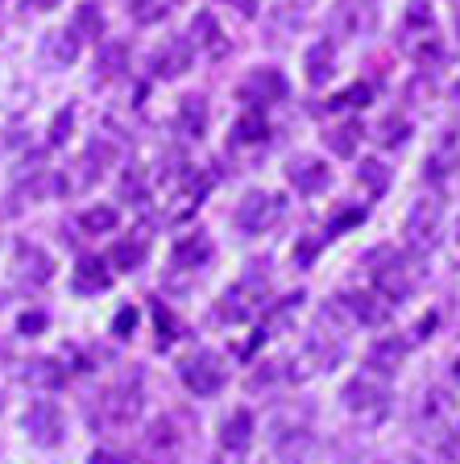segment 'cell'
<instances>
[{"mask_svg":"<svg viewBox=\"0 0 460 464\" xmlns=\"http://www.w3.org/2000/svg\"><path fill=\"white\" fill-rule=\"evenodd\" d=\"M406 340L403 336H382L374 348H369V357H365V365H369V373H377V377H390V373H398V365L406 361Z\"/></svg>","mask_w":460,"mask_h":464,"instance_id":"cell-15","label":"cell"},{"mask_svg":"<svg viewBox=\"0 0 460 464\" xmlns=\"http://www.w3.org/2000/svg\"><path fill=\"white\" fill-rule=\"evenodd\" d=\"M299 307H303V295H287V299H279L274 307H266V311H261V332H266V336L287 332L290 324H295Z\"/></svg>","mask_w":460,"mask_h":464,"instance_id":"cell-22","label":"cell"},{"mask_svg":"<svg viewBox=\"0 0 460 464\" xmlns=\"http://www.w3.org/2000/svg\"><path fill=\"white\" fill-rule=\"evenodd\" d=\"M357 179H361V183L369 187V195H382L386 187H390V170H386L382 162H374V158L357 166Z\"/></svg>","mask_w":460,"mask_h":464,"instance_id":"cell-36","label":"cell"},{"mask_svg":"<svg viewBox=\"0 0 460 464\" xmlns=\"http://www.w3.org/2000/svg\"><path fill=\"white\" fill-rule=\"evenodd\" d=\"M324 141H328V150H332L336 158H353L357 141H361V129L357 125H336V129H328L324 133Z\"/></svg>","mask_w":460,"mask_h":464,"instance_id":"cell-31","label":"cell"},{"mask_svg":"<svg viewBox=\"0 0 460 464\" xmlns=\"http://www.w3.org/2000/svg\"><path fill=\"white\" fill-rule=\"evenodd\" d=\"M423 253H403V249H390V245H382V249L369 253V278H374L377 295H382L386 303H406L419 290L423 282V266H419Z\"/></svg>","mask_w":460,"mask_h":464,"instance_id":"cell-1","label":"cell"},{"mask_svg":"<svg viewBox=\"0 0 460 464\" xmlns=\"http://www.w3.org/2000/svg\"><path fill=\"white\" fill-rule=\"evenodd\" d=\"M38 5H54V0H38Z\"/></svg>","mask_w":460,"mask_h":464,"instance_id":"cell-54","label":"cell"},{"mask_svg":"<svg viewBox=\"0 0 460 464\" xmlns=\"http://www.w3.org/2000/svg\"><path fill=\"white\" fill-rule=\"evenodd\" d=\"M208 261H211V237H203V232L182 237V241L174 245V266H179V270H203Z\"/></svg>","mask_w":460,"mask_h":464,"instance_id":"cell-21","label":"cell"},{"mask_svg":"<svg viewBox=\"0 0 460 464\" xmlns=\"http://www.w3.org/2000/svg\"><path fill=\"white\" fill-rule=\"evenodd\" d=\"M232 5H237V9L245 13V17H253V13H258V5H253V0H232Z\"/></svg>","mask_w":460,"mask_h":464,"instance_id":"cell-49","label":"cell"},{"mask_svg":"<svg viewBox=\"0 0 460 464\" xmlns=\"http://www.w3.org/2000/svg\"><path fill=\"white\" fill-rule=\"evenodd\" d=\"M153 324H158V344H162V348H171L179 332H174V315H171V311L162 307V303L153 307Z\"/></svg>","mask_w":460,"mask_h":464,"instance_id":"cell-39","label":"cell"},{"mask_svg":"<svg viewBox=\"0 0 460 464\" xmlns=\"http://www.w3.org/2000/svg\"><path fill=\"white\" fill-rule=\"evenodd\" d=\"M191 46L203 50L208 58H224V54H229V38L220 34V21L211 17V13H195V21H191Z\"/></svg>","mask_w":460,"mask_h":464,"instance_id":"cell-17","label":"cell"},{"mask_svg":"<svg viewBox=\"0 0 460 464\" xmlns=\"http://www.w3.org/2000/svg\"><path fill=\"white\" fill-rule=\"evenodd\" d=\"M345 406L361 423H377L390 411V390H386V382L377 373H361L345 386Z\"/></svg>","mask_w":460,"mask_h":464,"instance_id":"cell-5","label":"cell"},{"mask_svg":"<svg viewBox=\"0 0 460 464\" xmlns=\"http://www.w3.org/2000/svg\"><path fill=\"white\" fill-rule=\"evenodd\" d=\"M365 104H369V83H353L348 92H340L332 100V108H365Z\"/></svg>","mask_w":460,"mask_h":464,"instance_id":"cell-40","label":"cell"},{"mask_svg":"<svg viewBox=\"0 0 460 464\" xmlns=\"http://www.w3.org/2000/svg\"><path fill=\"white\" fill-rule=\"evenodd\" d=\"M75 295H100V290L113 286V270H108V261L100 257H83L75 266V278H71Z\"/></svg>","mask_w":460,"mask_h":464,"instance_id":"cell-19","label":"cell"},{"mask_svg":"<svg viewBox=\"0 0 460 464\" xmlns=\"http://www.w3.org/2000/svg\"><path fill=\"white\" fill-rule=\"evenodd\" d=\"M266 133H269L266 116L253 108V112H245L237 125H232V145H261V141H266Z\"/></svg>","mask_w":460,"mask_h":464,"instance_id":"cell-29","label":"cell"},{"mask_svg":"<svg viewBox=\"0 0 460 464\" xmlns=\"http://www.w3.org/2000/svg\"><path fill=\"white\" fill-rule=\"evenodd\" d=\"M403 50L415 63H440L444 42L436 34V25H403Z\"/></svg>","mask_w":460,"mask_h":464,"instance_id":"cell-14","label":"cell"},{"mask_svg":"<svg viewBox=\"0 0 460 464\" xmlns=\"http://www.w3.org/2000/svg\"><path fill=\"white\" fill-rule=\"evenodd\" d=\"M406 133H411V125H406V121H394V116H390V121H382V129H377L374 137L382 145H403Z\"/></svg>","mask_w":460,"mask_h":464,"instance_id":"cell-38","label":"cell"},{"mask_svg":"<svg viewBox=\"0 0 460 464\" xmlns=\"http://www.w3.org/2000/svg\"><path fill=\"white\" fill-rule=\"evenodd\" d=\"M456 257H460V224H456Z\"/></svg>","mask_w":460,"mask_h":464,"instance_id":"cell-53","label":"cell"},{"mask_svg":"<svg viewBox=\"0 0 460 464\" xmlns=\"http://www.w3.org/2000/svg\"><path fill=\"white\" fill-rule=\"evenodd\" d=\"M145 249H150V241L145 237H129V241H116L113 253H108V261H113L116 270H137L145 261Z\"/></svg>","mask_w":460,"mask_h":464,"instance_id":"cell-28","label":"cell"},{"mask_svg":"<svg viewBox=\"0 0 460 464\" xmlns=\"http://www.w3.org/2000/svg\"><path fill=\"white\" fill-rule=\"evenodd\" d=\"M108 162H113V145L108 141H92L87 145V154H83V183H92V179H100V174L108 170Z\"/></svg>","mask_w":460,"mask_h":464,"instance_id":"cell-32","label":"cell"},{"mask_svg":"<svg viewBox=\"0 0 460 464\" xmlns=\"http://www.w3.org/2000/svg\"><path fill=\"white\" fill-rule=\"evenodd\" d=\"M133 328H137V307H121L116 311V319H113V336L129 340L133 336Z\"/></svg>","mask_w":460,"mask_h":464,"instance_id":"cell-41","label":"cell"},{"mask_svg":"<svg viewBox=\"0 0 460 464\" xmlns=\"http://www.w3.org/2000/svg\"><path fill=\"white\" fill-rule=\"evenodd\" d=\"M17 266H21V274H25L29 282H46L50 274H54V270H50V257H46V253H42L38 245H25V241L17 245Z\"/></svg>","mask_w":460,"mask_h":464,"instance_id":"cell-27","label":"cell"},{"mask_svg":"<svg viewBox=\"0 0 460 464\" xmlns=\"http://www.w3.org/2000/svg\"><path fill=\"white\" fill-rule=\"evenodd\" d=\"M390 464H432V460H427V456H398V460H390Z\"/></svg>","mask_w":460,"mask_h":464,"instance_id":"cell-48","label":"cell"},{"mask_svg":"<svg viewBox=\"0 0 460 464\" xmlns=\"http://www.w3.org/2000/svg\"><path fill=\"white\" fill-rule=\"evenodd\" d=\"M456 92H460V87H456Z\"/></svg>","mask_w":460,"mask_h":464,"instance_id":"cell-57","label":"cell"},{"mask_svg":"<svg viewBox=\"0 0 460 464\" xmlns=\"http://www.w3.org/2000/svg\"><path fill=\"white\" fill-rule=\"evenodd\" d=\"M71 125H75V112H63V116H54V125H50V145H63L71 137Z\"/></svg>","mask_w":460,"mask_h":464,"instance_id":"cell-42","label":"cell"},{"mask_svg":"<svg viewBox=\"0 0 460 464\" xmlns=\"http://www.w3.org/2000/svg\"><path fill=\"white\" fill-rule=\"evenodd\" d=\"M440 224H444V203L440 195H423L419 203L411 208V216H406V249L411 253H427L436 249V241H440Z\"/></svg>","mask_w":460,"mask_h":464,"instance_id":"cell-6","label":"cell"},{"mask_svg":"<svg viewBox=\"0 0 460 464\" xmlns=\"http://www.w3.org/2000/svg\"><path fill=\"white\" fill-rule=\"evenodd\" d=\"M208 464H229V456H216V460H208Z\"/></svg>","mask_w":460,"mask_h":464,"instance_id":"cell-51","label":"cell"},{"mask_svg":"<svg viewBox=\"0 0 460 464\" xmlns=\"http://www.w3.org/2000/svg\"><path fill=\"white\" fill-rule=\"evenodd\" d=\"M63 365L58 361H29L25 369V382H34V386H63Z\"/></svg>","mask_w":460,"mask_h":464,"instance_id":"cell-34","label":"cell"},{"mask_svg":"<svg viewBox=\"0 0 460 464\" xmlns=\"http://www.w3.org/2000/svg\"><path fill=\"white\" fill-rule=\"evenodd\" d=\"M191 58H195L191 38H171L166 46L153 50V75H162V79H179V75H187Z\"/></svg>","mask_w":460,"mask_h":464,"instance_id":"cell-12","label":"cell"},{"mask_svg":"<svg viewBox=\"0 0 460 464\" xmlns=\"http://www.w3.org/2000/svg\"><path fill=\"white\" fill-rule=\"evenodd\" d=\"M452 419H456V398H452V390L436 386L427 390V394L419 398V406H415V427H419L423 435H444L452 431Z\"/></svg>","mask_w":460,"mask_h":464,"instance_id":"cell-9","label":"cell"},{"mask_svg":"<svg viewBox=\"0 0 460 464\" xmlns=\"http://www.w3.org/2000/svg\"><path fill=\"white\" fill-rule=\"evenodd\" d=\"M166 13H171V0H142V5H133V17L142 21V25H153V21H162Z\"/></svg>","mask_w":460,"mask_h":464,"instance_id":"cell-37","label":"cell"},{"mask_svg":"<svg viewBox=\"0 0 460 464\" xmlns=\"http://www.w3.org/2000/svg\"><path fill=\"white\" fill-rule=\"evenodd\" d=\"M456 25H460V17H456Z\"/></svg>","mask_w":460,"mask_h":464,"instance_id":"cell-56","label":"cell"},{"mask_svg":"<svg viewBox=\"0 0 460 464\" xmlns=\"http://www.w3.org/2000/svg\"><path fill=\"white\" fill-rule=\"evenodd\" d=\"M361 220H365V212H345V216H340V220L332 224V228H328V237H336V232H340V228H348V224H361Z\"/></svg>","mask_w":460,"mask_h":464,"instance_id":"cell-46","label":"cell"},{"mask_svg":"<svg viewBox=\"0 0 460 464\" xmlns=\"http://www.w3.org/2000/svg\"><path fill=\"white\" fill-rule=\"evenodd\" d=\"M390 307L377 290H353V295H340L332 307H324V319H340L345 328H382L390 319Z\"/></svg>","mask_w":460,"mask_h":464,"instance_id":"cell-3","label":"cell"},{"mask_svg":"<svg viewBox=\"0 0 460 464\" xmlns=\"http://www.w3.org/2000/svg\"><path fill=\"white\" fill-rule=\"evenodd\" d=\"M25 431H29L34 444L58 448L63 444V435H67V419H63V411H58L50 398H38V402L25 411Z\"/></svg>","mask_w":460,"mask_h":464,"instance_id":"cell-10","label":"cell"},{"mask_svg":"<svg viewBox=\"0 0 460 464\" xmlns=\"http://www.w3.org/2000/svg\"><path fill=\"white\" fill-rule=\"evenodd\" d=\"M79 228L92 232V237H100V232H113L116 228V208H87V212L79 216Z\"/></svg>","mask_w":460,"mask_h":464,"instance_id":"cell-35","label":"cell"},{"mask_svg":"<svg viewBox=\"0 0 460 464\" xmlns=\"http://www.w3.org/2000/svg\"><path fill=\"white\" fill-rule=\"evenodd\" d=\"M287 96V79L279 75V71H253L250 79H245V87H240V100H250L253 108L258 104H274V100Z\"/></svg>","mask_w":460,"mask_h":464,"instance_id":"cell-16","label":"cell"},{"mask_svg":"<svg viewBox=\"0 0 460 464\" xmlns=\"http://www.w3.org/2000/svg\"><path fill=\"white\" fill-rule=\"evenodd\" d=\"M456 166H460V137H456V129H448V133L440 137V145H436V154L427 158V174L444 179V174H452Z\"/></svg>","mask_w":460,"mask_h":464,"instance_id":"cell-25","label":"cell"},{"mask_svg":"<svg viewBox=\"0 0 460 464\" xmlns=\"http://www.w3.org/2000/svg\"><path fill=\"white\" fill-rule=\"evenodd\" d=\"M307 83L311 87H324L328 79H332V71H336V50H332V42H316V46L307 50Z\"/></svg>","mask_w":460,"mask_h":464,"instance_id":"cell-24","label":"cell"},{"mask_svg":"<svg viewBox=\"0 0 460 464\" xmlns=\"http://www.w3.org/2000/svg\"><path fill=\"white\" fill-rule=\"evenodd\" d=\"M311 448H316V440H311V431H303V427H295V431H279L282 464H307Z\"/></svg>","mask_w":460,"mask_h":464,"instance_id":"cell-26","label":"cell"},{"mask_svg":"<svg viewBox=\"0 0 460 464\" xmlns=\"http://www.w3.org/2000/svg\"><path fill=\"white\" fill-rule=\"evenodd\" d=\"M220 444H224V452H229V456L250 452V444H253V415H250V411H232V415L224 419Z\"/></svg>","mask_w":460,"mask_h":464,"instance_id":"cell-20","label":"cell"},{"mask_svg":"<svg viewBox=\"0 0 460 464\" xmlns=\"http://www.w3.org/2000/svg\"><path fill=\"white\" fill-rule=\"evenodd\" d=\"M42 58H46V67H71L79 58V34L75 29H50L42 42Z\"/></svg>","mask_w":460,"mask_h":464,"instance_id":"cell-18","label":"cell"},{"mask_svg":"<svg viewBox=\"0 0 460 464\" xmlns=\"http://www.w3.org/2000/svg\"><path fill=\"white\" fill-rule=\"evenodd\" d=\"M374 25H377L374 0H336L332 17H328V29H332L336 42L365 38V34H374Z\"/></svg>","mask_w":460,"mask_h":464,"instance_id":"cell-8","label":"cell"},{"mask_svg":"<svg viewBox=\"0 0 460 464\" xmlns=\"http://www.w3.org/2000/svg\"><path fill=\"white\" fill-rule=\"evenodd\" d=\"M142 386L137 382H121V386L104 390L96 398V411H92V427H129L142 419Z\"/></svg>","mask_w":460,"mask_h":464,"instance_id":"cell-4","label":"cell"},{"mask_svg":"<svg viewBox=\"0 0 460 464\" xmlns=\"http://www.w3.org/2000/svg\"><path fill=\"white\" fill-rule=\"evenodd\" d=\"M287 179H290L295 191L316 195L332 183V170H328V162H319V158H295V162L287 166Z\"/></svg>","mask_w":460,"mask_h":464,"instance_id":"cell-13","label":"cell"},{"mask_svg":"<svg viewBox=\"0 0 460 464\" xmlns=\"http://www.w3.org/2000/svg\"><path fill=\"white\" fill-rule=\"evenodd\" d=\"M452 373H456V382H460V357H456V365H452Z\"/></svg>","mask_w":460,"mask_h":464,"instance_id":"cell-52","label":"cell"},{"mask_svg":"<svg viewBox=\"0 0 460 464\" xmlns=\"http://www.w3.org/2000/svg\"><path fill=\"white\" fill-rule=\"evenodd\" d=\"M266 261H250V270H245V278L237 282V286L224 290V299L216 303V315L229 319V324H240V319H250L261 311V295H266L269 286V274L261 270Z\"/></svg>","mask_w":460,"mask_h":464,"instance_id":"cell-2","label":"cell"},{"mask_svg":"<svg viewBox=\"0 0 460 464\" xmlns=\"http://www.w3.org/2000/svg\"><path fill=\"white\" fill-rule=\"evenodd\" d=\"M129 5H142V0H129Z\"/></svg>","mask_w":460,"mask_h":464,"instance_id":"cell-55","label":"cell"},{"mask_svg":"<svg viewBox=\"0 0 460 464\" xmlns=\"http://www.w3.org/2000/svg\"><path fill=\"white\" fill-rule=\"evenodd\" d=\"M282 216V199L269 191H250L237 203V228L240 232H266Z\"/></svg>","mask_w":460,"mask_h":464,"instance_id":"cell-11","label":"cell"},{"mask_svg":"<svg viewBox=\"0 0 460 464\" xmlns=\"http://www.w3.org/2000/svg\"><path fill=\"white\" fill-rule=\"evenodd\" d=\"M432 328H436V315H427V319H419V336H432Z\"/></svg>","mask_w":460,"mask_h":464,"instance_id":"cell-50","label":"cell"},{"mask_svg":"<svg viewBox=\"0 0 460 464\" xmlns=\"http://www.w3.org/2000/svg\"><path fill=\"white\" fill-rule=\"evenodd\" d=\"M125 67H129V46L125 42H108V46L100 50V79L121 75Z\"/></svg>","mask_w":460,"mask_h":464,"instance_id":"cell-33","label":"cell"},{"mask_svg":"<svg viewBox=\"0 0 460 464\" xmlns=\"http://www.w3.org/2000/svg\"><path fill=\"white\" fill-rule=\"evenodd\" d=\"M179 377L195 398H216L224 390V382H229V369H224V361L216 353H195V357L182 361Z\"/></svg>","mask_w":460,"mask_h":464,"instance_id":"cell-7","label":"cell"},{"mask_svg":"<svg viewBox=\"0 0 460 464\" xmlns=\"http://www.w3.org/2000/svg\"><path fill=\"white\" fill-rule=\"evenodd\" d=\"M448 456H452V460H460V423L452 427V440H448Z\"/></svg>","mask_w":460,"mask_h":464,"instance_id":"cell-47","label":"cell"},{"mask_svg":"<svg viewBox=\"0 0 460 464\" xmlns=\"http://www.w3.org/2000/svg\"><path fill=\"white\" fill-rule=\"evenodd\" d=\"M316 249H319V241H303L295 249V266H311V257H316Z\"/></svg>","mask_w":460,"mask_h":464,"instance_id":"cell-45","label":"cell"},{"mask_svg":"<svg viewBox=\"0 0 460 464\" xmlns=\"http://www.w3.org/2000/svg\"><path fill=\"white\" fill-rule=\"evenodd\" d=\"M79 34V42L83 38H100V34H104V13H100V5L96 0H83V5H79L75 9V25H71Z\"/></svg>","mask_w":460,"mask_h":464,"instance_id":"cell-30","label":"cell"},{"mask_svg":"<svg viewBox=\"0 0 460 464\" xmlns=\"http://www.w3.org/2000/svg\"><path fill=\"white\" fill-rule=\"evenodd\" d=\"M87 464H129L125 452H113V448H96V452L87 456Z\"/></svg>","mask_w":460,"mask_h":464,"instance_id":"cell-43","label":"cell"},{"mask_svg":"<svg viewBox=\"0 0 460 464\" xmlns=\"http://www.w3.org/2000/svg\"><path fill=\"white\" fill-rule=\"evenodd\" d=\"M179 133L182 137H195V141L208 133V100H203V96H182V104H179Z\"/></svg>","mask_w":460,"mask_h":464,"instance_id":"cell-23","label":"cell"},{"mask_svg":"<svg viewBox=\"0 0 460 464\" xmlns=\"http://www.w3.org/2000/svg\"><path fill=\"white\" fill-rule=\"evenodd\" d=\"M42 328H46V315H42V311H34V315H21V332H25V336H38Z\"/></svg>","mask_w":460,"mask_h":464,"instance_id":"cell-44","label":"cell"}]
</instances>
